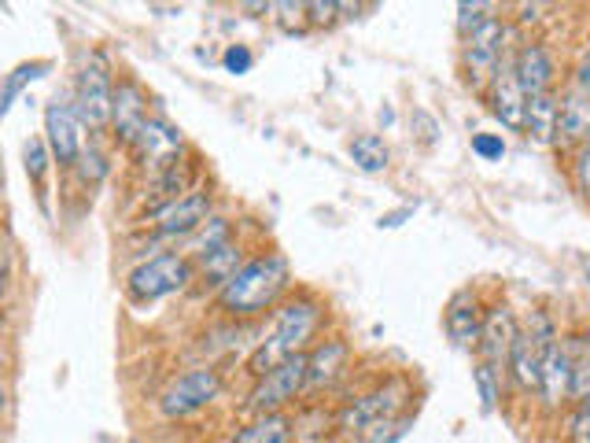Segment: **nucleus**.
I'll list each match as a JSON object with an SVG mask.
<instances>
[{"instance_id": "nucleus-15", "label": "nucleus", "mask_w": 590, "mask_h": 443, "mask_svg": "<svg viewBox=\"0 0 590 443\" xmlns=\"http://www.w3.org/2000/svg\"><path fill=\"white\" fill-rule=\"evenodd\" d=\"M133 148H137L145 163L159 167V171H174L177 152H181V134H177V130H170L167 122L148 119L145 134L137 137V145H133Z\"/></svg>"}, {"instance_id": "nucleus-8", "label": "nucleus", "mask_w": 590, "mask_h": 443, "mask_svg": "<svg viewBox=\"0 0 590 443\" xmlns=\"http://www.w3.org/2000/svg\"><path fill=\"white\" fill-rule=\"evenodd\" d=\"M218 392H222V373H218L214 366H196V370L181 373L177 381L159 395V410H163L167 418H188V414L204 410L207 403H214Z\"/></svg>"}, {"instance_id": "nucleus-9", "label": "nucleus", "mask_w": 590, "mask_h": 443, "mask_svg": "<svg viewBox=\"0 0 590 443\" xmlns=\"http://www.w3.org/2000/svg\"><path fill=\"white\" fill-rule=\"evenodd\" d=\"M82 126L85 122L71 100H60V97L49 100V108H45V140H49L56 163L71 167L82 159V152H85Z\"/></svg>"}, {"instance_id": "nucleus-3", "label": "nucleus", "mask_w": 590, "mask_h": 443, "mask_svg": "<svg viewBox=\"0 0 590 443\" xmlns=\"http://www.w3.org/2000/svg\"><path fill=\"white\" fill-rule=\"evenodd\" d=\"M406 399H410L406 377H388L384 384L369 389L366 395H358L355 403H347V407L340 410V429L355 432V436H366V432H373L377 426H384V421H395L398 410L406 407Z\"/></svg>"}, {"instance_id": "nucleus-18", "label": "nucleus", "mask_w": 590, "mask_h": 443, "mask_svg": "<svg viewBox=\"0 0 590 443\" xmlns=\"http://www.w3.org/2000/svg\"><path fill=\"white\" fill-rule=\"evenodd\" d=\"M347 370V344L344 341H321L310 352L307 362V389H329L336 377Z\"/></svg>"}, {"instance_id": "nucleus-10", "label": "nucleus", "mask_w": 590, "mask_h": 443, "mask_svg": "<svg viewBox=\"0 0 590 443\" xmlns=\"http://www.w3.org/2000/svg\"><path fill=\"white\" fill-rule=\"evenodd\" d=\"M488 100H491V115L506 130H513V134H520L528 126V97L517 82V56L506 52V60H502V67L488 89Z\"/></svg>"}, {"instance_id": "nucleus-22", "label": "nucleus", "mask_w": 590, "mask_h": 443, "mask_svg": "<svg viewBox=\"0 0 590 443\" xmlns=\"http://www.w3.org/2000/svg\"><path fill=\"white\" fill-rule=\"evenodd\" d=\"M225 443H292V418L288 414H262L259 421H251Z\"/></svg>"}, {"instance_id": "nucleus-34", "label": "nucleus", "mask_w": 590, "mask_h": 443, "mask_svg": "<svg viewBox=\"0 0 590 443\" xmlns=\"http://www.w3.org/2000/svg\"><path fill=\"white\" fill-rule=\"evenodd\" d=\"M78 171L85 182H100L103 174H108V163H103V156L100 152H93V148H85L82 159H78Z\"/></svg>"}, {"instance_id": "nucleus-26", "label": "nucleus", "mask_w": 590, "mask_h": 443, "mask_svg": "<svg viewBox=\"0 0 590 443\" xmlns=\"http://www.w3.org/2000/svg\"><path fill=\"white\" fill-rule=\"evenodd\" d=\"M49 156H52L49 140H41V137H30V140H26V148H23L26 174H30L37 185H45V174H49Z\"/></svg>"}, {"instance_id": "nucleus-11", "label": "nucleus", "mask_w": 590, "mask_h": 443, "mask_svg": "<svg viewBox=\"0 0 590 443\" xmlns=\"http://www.w3.org/2000/svg\"><path fill=\"white\" fill-rule=\"evenodd\" d=\"M211 200H207V193H185V196H174L170 204H163L156 211V233L159 237H185V233L199 230V225H207L211 219Z\"/></svg>"}, {"instance_id": "nucleus-37", "label": "nucleus", "mask_w": 590, "mask_h": 443, "mask_svg": "<svg viewBox=\"0 0 590 443\" xmlns=\"http://www.w3.org/2000/svg\"><path fill=\"white\" fill-rule=\"evenodd\" d=\"M573 89H576V93H587V97H590V52L583 56V63H579V67H576V82H573Z\"/></svg>"}, {"instance_id": "nucleus-36", "label": "nucleus", "mask_w": 590, "mask_h": 443, "mask_svg": "<svg viewBox=\"0 0 590 443\" xmlns=\"http://www.w3.org/2000/svg\"><path fill=\"white\" fill-rule=\"evenodd\" d=\"M310 8V23H332L336 19V12H344V4H336V0H314V4H307Z\"/></svg>"}, {"instance_id": "nucleus-2", "label": "nucleus", "mask_w": 590, "mask_h": 443, "mask_svg": "<svg viewBox=\"0 0 590 443\" xmlns=\"http://www.w3.org/2000/svg\"><path fill=\"white\" fill-rule=\"evenodd\" d=\"M318 325H321L318 304H310V299H288V304H281L278 315H273L270 336H266V341L255 347L247 370H251L255 377H266L270 370H278L281 362H288V358L303 355V347L314 341Z\"/></svg>"}, {"instance_id": "nucleus-35", "label": "nucleus", "mask_w": 590, "mask_h": 443, "mask_svg": "<svg viewBox=\"0 0 590 443\" xmlns=\"http://www.w3.org/2000/svg\"><path fill=\"white\" fill-rule=\"evenodd\" d=\"M573 171H576V185H579V193H583L587 200H590V145L579 148V156H576V167H573Z\"/></svg>"}, {"instance_id": "nucleus-6", "label": "nucleus", "mask_w": 590, "mask_h": 443, "mask_svg": "<svg viewBox=\"0 0 590 443\" xmlns=\"http://www.w3.org/2000/svg\"><path fill=\"white\" fill-rule=\"evenodd\" d=\"M188 281H193V262H188L185 256H177V251H167V256L140 262V267L130 273L126 288H130L133 299H145V304H151V299L174 296V292L185 288Z\"/></svg>"}, {"instance_id": "nucleus-12", "label": "nucleus", "mask_w": 590, "mask_h": 443, "mask_svg": "<svg viewBox=\"0 0 590 443\" xmlns=\"http://www.w3.org/2000/svg\"><path fill=\"white\" fill-rule=\"evenodd\" d=\"M111 126H115V134L122 145H137V137L145 134L148 126V100H145V89L137 86V82H119L115 89V115H111Z\"/></svg>"}, {"instance_id": "nucleus-1", "label": "nucleus", "mask_w": 590, "mask_h": 443, "mask_svg": "<svg viewBox=\"0 0 590 443\" xmlns=\"http://www.w3.org/2000/svg\"><path fill=\"white\" fill-rule=\"evenodd\" d=\"M284 288H288V259L273 251V256L244 262L218 292V304L233 318H255L278 304Z\"/></svg>"}, {"instance_id": "nucleus-20", "label": "nucleus", "mask_w": 590, "mask_h": 443, "mask_svg": "<svg viewBox=\"0 0 590 443\" xmlns=\"http://www.w3.org/2000/svg\"><path fill=\"white\" fill-rule=\"evenodd\" d=\"M542 358L546 352L539 347V341L531 333H517V344H513V355H509V370L517 377L520 389H539L542 384Z\"/></svg>"}, {"instance_id": "nucleus-5", "label": "nucleus", "mask_w": 590, "mask_h": 443, "mask_svg": "<svg viewBox=\"0 0 590 443\" xmlns=\"http://www.w3.org/2000/svg\"><path fill=\"white\" fill-rule=\"evenodd\" d=\"M115 82H111V67L103 52H89L78 67V82H74V108L85 126L103 130L115 115Z\"/></svg>"}, {"instance_id": "nucleus-17", "label": "nucleus", "mask_w": 590, "mask_h": 443, "mask_svg": "<svg viewBox=\"0 0 590 443\" xmlns=\"http://www.w3.org/2000/svg\"><path fill=\"white\" fill-rule=\"evenodd\" d=\"M517 82H520V89H525L528 100L550 93V82H554V60H550V52L542 49V45H525V49L517 52Z\"/></svg>"}, {"instance_id": "nucleus-25", "label": "nucleus", "mask_w": 590, "mask_h": 443, "mask_svg": "<svg viewBox=\"0 0 590 443\" xmlns=\"http://www.w3.org/2000/svg\"><path fill=\"white\" fill-rule=\"evenodd\" d=\"M472 384H476V392H480V403H483V410H494L499 407V399H502V370L499 366H491V362H476L472 366Z\"/></svg>"}, {"instance_id": "nucleus-32", "label": "nucleus", "mask_w": 590, "mask_h": 443, "mask_svg": "<svg viewBox=\"0 0 590 443\" xmlns=\"http://www.w3.org/2000/svg\"><path fill=\"white\" fill-rule=\"evenodd\" d=\"M573 399L579 403L590 399V352H583L573 362Z\"/></svg>"}, {"instance_id": "nucleus-23", "label": "nucleus", "mask_w": 590, "mask_h": 443, "mask_svg": "<svg viewBox=\"0 0 590 443\" xmlns=\"http://www.w3.org/2000/svg\"><path fill=\"white\" fill-rule=\"evenodd\" d=\"M347 152L366 174H380V171H388V163H392V148H388L384 137H377V134H358L347 145Z\"/></svg>"}, {"instance_id": "nucleus-13", "label": "nucleus", "mask_w": 590, "mask_h": 443, "mask_svg": "<svg viewBox=\"0 0 590 443\" xmlns=\"http://www.w3.org/2000/svg\"><path fill=\"white\" fill-rule=\"evenodd\" d=\"M517 333H520V329H517V318H513V310L506 304L491 307L488 318H483V336H480L483 362H491V366H499V370H502V362H509V355H513Z\"/></svg>"}, {"instance_id": "nucleus-16", "label": "nucleus", "mask_w": 590, "mask_h": 443, "mask_svg": "<svg viewBox=\"0 0 590 443\" xmlns=\"http://www.w3.org/2000/svg\"><path fill=\"white\" fill-rule=\"evenodd\" d=\"M573 362L576 358L565 352V347H550L546 358H542V403H546L550 410L561 407L565 399H573Z\"/></svg>"}, {"instance_id": "nucleus-24", "label": "nucleus", "mask_w": 590, "mask_h": 443, "mask_svg": "<svg viewBox=\"0 0 590 443\" xmlns=\"http://www.w3.org/2000/svg\"><path fill=\"white\" fill-rule=\"evenodd\" d=\"M236 270H241V248H236L233 241L222 244V248H214L211 256H204V273L214 281V285H225Z\"/></svg>"}, {"instance_id": "nucleus-27", "label": "nucleus", "mask_w": 590, "mask_h": 443, "mask_svg": "<svg viewBox=\"0 0 590 443\" xmlns=\"http://www.w3.org/2000/svg\"><path fill=\"white\" fill-rule=\"evenodd\" d=\"M414 418H395V421H384V426H377L373 432H366V436H358L355 443H398L406 436V429H410Z\"/></svg>"}, {"instance_id": "nucleus-29", "label": "nucleus", "mask_w": 590, "mask_h": 443, "mask_svg": "<svg viewBox=\"0 0 590 443\" xmlns=\"http://www.w3.org/2000/svg\"><path fill=\"white\" fill-rule=\"evenodd\" d=\"M491 4H458V30L469 37L480 30L483 23H491Z\"/></svg>"}, {"instance_id": "nucleus-39", "label": "nucleus", "mask_w": 590, "mask_h": 443, "mask_svg": "<svg viewBox=\"0 0 590 443\" xmlns=\"http://www.w3.org/2000/svg\"><path fill=\"white\" fill-rule=\"evenodd\" d=\"M576 429L583 432L587 436V443H590V399L583 403V414H579V421H576Z\"/></svg>"}, {"instance_id": "nucleus-7", "label": "nucleus", "mask_w": 590, "mask_h": 443, "mask_svg": "<svg viewBox=\"0 0 590 443\" xmlns=\"http://www.w3.org/2000/svg\"><path fill=\"white\" fill-rule=\"evenodd\" d=\"M307 362H310V355L303 352V355L288 358V362H281L278 370L259 377V384H255L251 395H247V407L259 414V418L262 414H281V407H288L295 395L307 389Z\"/></svg>"}, {"instance_id": "nucleus-38", "label": "nucleus", "mask_w": 590, "mask_h": 443, "mask_svg": "<svg viewBox=\"0 0 590 443\" xmlns=\"http://www.w3.org/2000/svg\"><path fill=\"white\" fill-rule=\"evenodd\" d=\"M517 12H520V23H536V19L546 12V4H520Z\"/></svg>"}, {"instance_id": "nucleus-28", "label": "nucleus", "mask_w": 590, "mask_h": 443, "mask_svg": "<svg viewBox=\"0 0 590 443\" xmlns=\"http://www.w3.org/2000/svg\"><path fill=\"white\" fill-rule=\"evenodd\" d=\"M41 71H49V63H26V67H19V71H12L8 74V86H4V111L12 108V100H15V93L23 89V82L26 78H41Z\"/></svg>"}, {"instance_id": "nucleus-33", "label": "nucleus", "mask_w": 590, "mask_h": 443, "mask_svg": "<svg viewBox=\"0 0 590 443\" xmlns=\"http://www.w3.org/2000/svg\"><path fill=\"white\" fill-rule=\"evenodd\" d=\"M472 152L480 159H488V163H494V159L506 156V140L494 137V134H476L472 137Z\"/></svg>"}, {"instance_id": "nucleus-30", "label": "nucleus", "mask_w": 590, "mask_h": 443, "mask_svg": "<svg viewBox=\"0 0 590 443\" xmlns=\"http://www.w3.org/2000/svg\"><path fill=\"white\" fill-rule=\"evenodd\" d=\"M273 12H281L278 15V23H281V30H303L307 26V12L310 8L307 4H292V0H281V4H273Z\"/></svg>"}, {"instance_id": "nucleus-21", "label": "nucleus", "mask_w": 590, "mask_h": 443, "mask_svg": "<svg viewBox=\"0 0 590 443\" xmlns=\"http://www.w3.org/2000/svg\"><path fill=\"white\" fill-rule=\"evenodd\" d=\"M557 119H561V100L554 93H542V97L528 100V137L539 145H554L557 140Z\"/></svg>"}, {"instance_id": "nucleus-31", "label": "nucleus", "mask_w": 590, "mask_h": 443, "mask_svg": "<svg viewBox=\"0 0 590 443\" xmlns=\"http://www.w3.org/2000/svg\"><path fill=\"white\" fill-rule=\"evenodd\" d=\"M222 67L230 74H247L255 67V56H251L247 45H230V49L222 52Z\"/></svg>"}, {"instance_id": "nucleus-4", "label": "nucleus", "mask_w": 590, "mask_h": 443, "mask_svg": "<svg viewBox=\"0 0 590 443\" xmlns=\"http://www.w3.org/2000/svg\"><path fill=\"white\" fill-rule=\"evenodd\" d=\"M509 26L499 23V19H491V23H483L480 30L465 37V49H462V78L465 86L472 93H483L491 89L494 74H499L502 60H506L509 45Z\"/></svg>"}, {"instance_id": "nucleus-40", "label": "nucleus", "mask_w": 590, "mask_h": 443, "mask_svg": "<svg viewBox=\"0 0 590 443\" xmlns=\"http://www.w3.org/2000/svg\"><path fill=\"white\" fill-rule=\"evenodd\" d=\"M587 281H590V262H587Z\"/></svg>"}, {"instance_id": "nucleus-14", "label": "nucleus", "mask_w": 590, "mask_h": 443, "mask_svg": "<svg viewBox=\"0 0 590 443\" xmlns=\"http://www.w3.org/2000/svg\"><path fill=\"white\" fill-rule=\"evenodd\" d=\"M483 318H488V310H480V299H476L472 292H458V296H454L451 304H446L443 325H446V333H451L454 344L480 347Z\"/></svg>"}, {"instance_id": "nucleus-41", "label": "nucleus", "mask_w": 590, "mask_h": 443, "mask_svg": "<svg viewBox=\"0 0 590 443\" xmlns=\"http://www.w3.org/2000/svg\"><path fill=\"white\" fill-rule=\"evenodd\" d=\"M587 145H590V137H587Z\"/></svg>"}, {"instance_id": "nucleus-19", "label": "nucleus", "mask_w": 590, "mask_h": 443, "mask_svg": "<svg viewBox=\"0 0 590 443\" xmlns=\"http://www.w3.org/2000/svg\"><path fill=\"white\" fill-rule=\"evenodd\" d=\"M590 137V97L587 93L568 89V97L561 100V119H557V140L561 145H587Z\"/></svg>"}]
</instances>
